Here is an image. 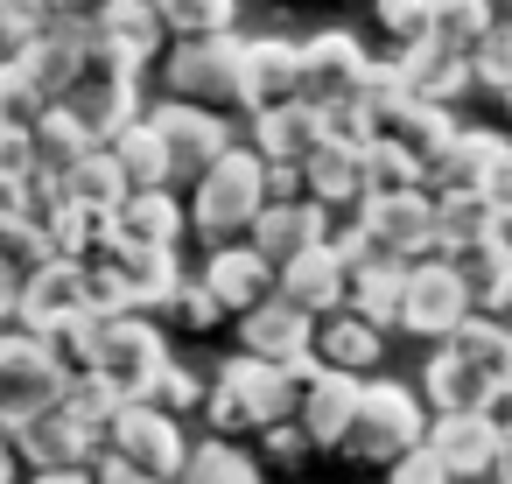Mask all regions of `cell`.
Here are the masks:
<instances>
[{
	"label": "cell",
	"instance_id": "6da1fadb",
	"mask_svg": "<svg viewBox=\"0 0 512 484\" xmlns=\"http://www.w3.org/2000/svg\"><path fill=\"white\" fill-rule=\"evenodd\" d=\"M113 414H120V400H113L106 386L71 379V393H64L57 407H43L36 421L8 428V442H15V456H22V470H92V463H99V442H106V428H113Z\"/></svg>",
	"mask_w": 512,
	"mask_h": 484
},
{
	"label": "cell",
	"instance_id": "7a4b0ae2",
	"mask_svg": "<svg viewBox=\"0 0 512 484\" xmlns=\"http://www.w3.org/2000/svg\"><path fill=\"white\" fill-rule=\"evenodd\" d=\"M295 386H288V372L281 365H267V358H225L218 365V379H211V393H204V414H211V428H218V442H232V435H253V428H274V421H295Z\"/></svg>",
	"mask_w": 512,
	"mask_h": 484
},
{
	"label": "cell",
	"instance_id": "3957f363",
	"mask_svg": "<svg viewBox=\"0 0 512 484\" xmlns=\"http://www.w3.org/2000/svg\"><path fill=\"white\" fill-rule=\"evenodd\" d=\"M260 211H267V162H260L253 148H232V155L190 190V225L211 239V253L253 239Z\"/></svg>",
	"mask_w": 512,
	"mask_h": 484
},
{
	"label": "cell",
	"instance_id": "277c9868",
	"mask_svg": "<svg viewBox=\"0 0 512 484\" xmlns=\"http://www.w3.org/2000/svg\"><path fill=\"white\" fill-rule=\"evenodd\" d=\"M428 442V414L421 400L400 386V379H365L358 386V414L344 428V449L365 456V463H400L407 449Z\"/></svg>",
	"mask_w": 512,
	"mask_h": 484
},
{
	"label": "cell",
	"instance_id": "5b68a950",
	"mask_svg": "<svg viewBox=\"0 0 512 484\" xmlns=\"http://www.w3.org/2000/svg\"><path fill=\"white\" fill-rule=\"evenodd\" d=\"M169 372V344H162V330L148 323V316H113L106 323V337H99V351H92V386H106L120 407H134V400H155V379Z\"/></svg>",
	"mask_w": 512,
	"mask_h": 484
},
{
	"label": "cell",
	"instance_id": "8992f818",
	"mask_svg": "<svg viewBox=\"0 0 512 484\" xmlns=\"http://www.w3.org/2000/svg\"><path fill=\"white\" fill-rule=\"evenodd\" d=\"M71 393V372L57 365V351L29 330H0V428H22L43 407H57Z\"/></svg>",
	"mask_w": 512,
	"mask_h": 484
},
{
	"label": "cell",
	"instance_id": "52a82bcc",
	"mask_svg": "<svg viewBox=\"0 0 512 484\" xmlns=\"http://www.w3.org/2000/svg\"><path fill=\"white\" fill-rule=\"evenodd\" d=\"M239 36H204V43H169L162 57V78H169V99L176 106H204V113H225L239 106Z\"/></svg>",
	"mask_w": 512,
	"mask_h": 484
},
{
	"label": "cell",
	"instance_id": "ba28073f",
	"mask_svg": "<svg viewBox=\"0 0 512 484\" xmlns=\"http://www.w3.org/2000/svg\"><path fill=\"white\" fill-rule=\"evenodd\" d=\"M470 316H477V288H470L442 253H428V260L407 267V288H400V330L442 344V337H456Z\"/></svg>",
	"mask_w": 512,
	"mask_h": 484
},
{
	"label": "cell",
	"instance_id": "9c48e42d",
	"mask_svg": "<svg viewBox=\"0 0 512 484\" xmlns=\"http://www.w3.org/2000/svg\"><path fill=\"white\" fill-rule=\"evenodd\" d=\"M106 456H120V463H134V470H148L155 484H176V477L190 470L183 421H176V414H162L155 400H134V407H120V414H113V428H106Z\"/></svg>",
	"mask_w": 512,
	"mask_h": 484
},
{
	"label": "cell",
	"instance_id": "30bf717a",
	"mask_svg": "<svg viewBox=\"0 0 512 484\" xmlns=\"http://www.w3.org/2000/svg\"><path fill=\"white\" fill-rule=\"evenodd\" d=\"M148 120H155V134H162V148H169V190H176V183L197 190V183L232 155L225 113H204V106H176V99H162Z\"/></svg>",
	"mask_w": 512,
	"mask_h": 484
},
{
	"label": "cell",
	"instance_id": "8fae6325",
	"mask_svg": "<svg viewBox=\"0 0 512 484\" xmlns=\"http://www.w3.org/2000/svg\"><path fill=\"white\" fill-rule=\"evenodd\" d=\"M358 232L372 246V260H428L435 253V197L428 190H400V197H365L358 204Z\"/></svg>",
	"mask_w": 512,
	"mask_h": 484
},
{
	"label": "cell",
	"instance_id": "7c38bea8",
	"mask_svg": "<svg viewBox=\"0 0 512 484\" xmlns=\"http://www.w3.org/2000/svg\"><path fill=\"white\" fill-rule=\"evenodd\" d=\"M92 309V274H85V260H50V267H36L29 274V288H22V302H15V330H29V337H64L78 316Z\"/></svg>",
	"mask_w": 512,
	"mask_h": 484
},
{
	"label": "cell",
	"instance_id": "4fadbf2b",
	"mask_svg": "<svg viewBox=\"0 0 512 484\" xmlns=\"http://www.w3.org/2000/svg\"><path fill=\"white\" fill-rule=\"evenodd\" d=\"M365 43L351 29H323L316 43H302V106L330 113V106H351L358 85H365Z\"/></svg>",
	"mask_w": 512,
	"mask_h": 484
},
{
	"label": "cell",
	"instance_id": "5bb4252c",
	"mask_svg": "<svg viewBox=\"0 0 512 484\" xmlns=\"http://www.w3.org/2000/svg\"><path fill=\"white\" fill-rule=\"evenodd\" d=\"M302 99V50L281 43V36H253L239 50V106L260 120V113H281Z\"/></svg>",
	"mask_w": 512,
	"mask_h": 484
},
{
	"label": "cell",
	"instance_id": "9a60e30c",
	"mask_svg": "<svg viewBox=\"0 0 512 484\" xmlns=\"http://www.w3.org/2000/svg\"><path fill=\"white\" fill-rule=\"evenodd\" d=\"M428 400H435V414H498L505 407L491 365H477L456 337L435 344V358H428Z\"/></svg>",
	"mask_w": 512,
	"mask_h": 484
},
{
	"label": "cell",
	"instance_id": "2e32d148",
	"mask_svg": "<svg viewBox=\"0 0 512 484\" xmlns=\"http://www.w3.org/2000/svg\"><path fill=\"white\" fill-rule=\"evenodd\" d=\"M183 232H190V204H176V190H127L120 211L106 218V246H162V253H176Z\"/></svg>",
	"mask_w": 512,
	"mask_h": 484
},
{
	"label": "cell",
	"instance_id": "e0dca14e",
	"mask_svg": "<svg viewBox=\"0 0 512 484\" xmlns=\"http://www.w3.org/2000/svg\"><path fill=\"white\" fill-rule=\"evenodd\" d=\"M428 449L449 477H484L505 463V442H498V414H435L428 421Z\"/></svg>",
	"mask_w": 512,
	"mask_h": 484
},
{
	"label": "cell",
	"instance_id": "ac0fdd59",
	"mask_svg": "<svg viewBox=\"0 0 512 484\" xmlns=\"http://www.w3.org/2000/svg\"><path fill=\"white\" fill-rule=\"evenodd\" d=\"M246 246H253L260 260H274V267H288V260H302V253L330 246V211H323V204H309V197H295V204H267Z\"/></svg>",
	"mask_w": 512,
	"mask_h": 484
},
{
	"label": "cell",
	"instance_id": "d6986e66",
	"mask_svg": "<svg viewBox=\"0 0 512 484\" xmlns=\"http://www.w3.org/2000/svg\"><path fill=\"white\" fill-rule=\"evenodd\" d=\"M239 351H246V358H267V365H288V358L316 351V316H302V309H288L281 295H267L260 309L239 316Z\"/></svg>",
	"mask_w": 512,
	"mask_h": 484
},
{
	"label": "cell",
	"instance_id": "ffe728a7",
	"mask_svg": "<svg viewBox=\"0 0 512 484\" xmlns=\"http://www.w3.org/2000/svg\"><path fill=\"white\" fill-rule=\"evenodd\" d=\"M358 386H365V379L323 365V372L302 386V400H295V428H302L316 449H344V428H351V414H358Z\"/></svg>",
	"mask_w": 512,
	"mask_h": 484
},
{
	"label": "cell",
	"instance_id": "44dd1931",
	"mask_svg": "<svg viewBox=\"0 0 512 484\" xmlns=\"http://www.w3.org/2000/svg\"><path fill=\"white\" fill-rule=\"evenodd\" d=\"M316 148H323V113L302 106V99L281 106V113H260V120H253V155H260L267 169H309Z\"/></svg>",
	"mask_w": 512,
	"mask_h": 484
},
{
	"label": "cell",
	"instance_id": "7402d4cb",
	"mask_svg": "<svg viewBox=\"0 0 512 484\" xmlns=\"http://www.w3.org/2000/svg\"><path fill=\"white\" fill-rule=\"evenodd\" d=\"M274 295L288 309H302V316H337L344 309V260L330 246H316V253L288 260V267H274Z\"/></svg>",
	"mask_w": 512,
	"mask_h": 484
},
{
	"label": "cell",
	"instance_id": "603a6c76",
	"mask_svg": "<svg viewBox=\"0 0 512 484\" xmlns=\"http://www.w3.org/2000/svg\"><path fill=\"white\" fill-rule=\"evenodd\" d=\"M505 155V134L491 127H456V141L442 148V162L428 169V197H463V190H484V176L498 169Z\"/></svg>",
	"mask_w": 512,
	"mask_h": 484
},
{
	"label": "cell",
	"instance_id": "cb8c5ba5",
	"mask_svg": "<svg viewBox=\"0 0 512 484\" xmlns=\"http://www.w3.org/2000/svg\"><path fill=\"white\" fill-rule=\"evenodd\" d=\"M204 288L218 295V309H225V316H232V309L246 316V309H260V302L274 295V260H260L246 239H239V246H218V253H211V267H204Z\"/></svg>",
	"mask_w": 512,
	"mask_h": 484
},
{
	"label": "cell",
	"instance_id": "d4e9b609",
	"mask_svg": "<svg viewBox=\"0 0 512 484\" xmlns=\"http://www.w3.org/2000/svg\"><path fill=\"white\" fill-rule=\"evenodd\" d=\"M400 64V78H407V92H414V106H449V99H463L470 92V57H456L449 43H414V50H400L393 57Z\"/></svg>",
	"mask_w": 512,
	"mask_h": 484
},
{
	"label": "cell",
	"instance_id": "484cf974",
	"mask_svg": "<svg viewBox=\"0 0 512 484\" xmlns=\"http://www.w3.org/2000/svg\"><path fill=\"white\" fill-rule=\"evenodd\" d=\"M498 232H505V211H498L484 190L435 197V253H442V260H456V253H470V246H484V239H498Z\"/></svg>",
	"mask_w": 512,
	"mask_h": 484
},
{
	"label": "cell",
	"instance_id": "4316f807",
	"mask_svg": "<svg viewBox=\"0 0 512 484\" xmlns=\"http://www.w3.org/2000/svg\"><path fill=\"white\" fill-rule=\"evenodd\" d=\"M400 288H407V267H400V260H365V267L344 274V309L365 316V323L386 337V330L400 323Z\"/></svg>",
	"mask_w": 512,
	"mask_h": 484
},
{
	"label": "cell",
	"instance_id": "83f0119b",
	"mask_svg": "<svg viewBox=\"0 0 512 484\" xmlns=\"http://www.w3.org/2000/svg\"><path fill=\"white\" fill-rule=\"evenodd\" d=\"M99 43L120 57V64H148V57H162L169 50V29H162V8H155V0H120V8L99 22Z\"/></svg>",
	"mask_w": 512,
	"mask_h": 484
},
{
	"label": "cell",
	"instance_id": "f1b7e54d",
	"mask_svg": "<svg viewBox=\"0 0 512 484\" xmlns=\"http://www.w3.org/2000/svg\"><path fill=\"white\" fill-rule=\"evenodd\" d=\"M29 148H36V169H43V176H71V169H78L92 148H106V141H99L71 106H50V113L29 127Z\"/></svg>",
	"mask_w": 512,
	"mask_h": 484
},
{
	"label": "cell",
	"instance_id": "f546056e",
	"mask_svg": "<svg viewBox=\"0 0 512 484\" xmlns=\"http://www.w3.org/2000/svg\"><path fill=\"white\" fill-rule=\"evenodd\" d=\"M379 330L365 323V316H351V309H337V316H323L316 323V358L330 365V372H351V379H365L372 365H379Z\"/></svg>",
	"mask_w": 512,
	"mask_h": 484
},
{
	"label": "cell",
	"instance_id": "4dcf8cb0",
	"mask_svg": "<svg viewBox=\"0 0 512 484\" xmlns=\"http://www.w3.org/2000/svg\"><path fill=\"white\" fill-rule=\"evenodd\" d=\"M302 190H309V204H323V211H344V204H365V155L358 148H316V162L302 169Z\"/></svg>",
	"mask_w": 512,
	"mask_h": 484
},
{
	"label": "cell",
	"instance_id": "1f68e13d",
	"mask_svg": "<svg viewBox=\"0 0 512 484\" xmlns=\"http://www.w3.org/2000/svg\"><path fill=\"white\" fill-rule=\"evenodd\" d=\"M106 148H113V162H120L127 190H169V148H162V134H155V120H148V113H141L134 127H120Z\"/></svg>",
	"mask_w": 512,
	"mask_h": 484
},
{
	"label": "cell",
	"instance_id": "d6a6232c",
	"mask_svg": "<svg viewBox=\"0 0 512 484\" xmlns=\"http://www.w3.org/2000/svg\"><path fill=\"white\" fill-rule=\"evenodd\" d=\"M64 197H71V204H85L92 218H113V211H120V197H127V176H120L113 148H92V155L64 176Z\"/></svg>",
	"mask_w": 512,
	"mask_h": 484
},
{
	"label": "cell",
	"instance_id": "836d02e7",
	"mask_svg": "<svg viewBox=\"0 0 512 484\" xmlns=\"http://www.w3.org/2000/svg\"><path fill=\"white\" fill-rule=\"evenodd\" d=\"M386 141H400L421 169H435V162H442V148L456 141V120H449V106H407V113L386 127Z\"/></svg>",
	"mask_w": 512,
	"mask_h": 484
},
{
	"label": "cell",
	"instance_id": "e575fe53",
	"mask_svg": "<svg viewBox=\"0 0 512 484\" xmlns=\"http://www.w3.org/2000/svg\"><path fill=\"white\" fill-rule=\"evenodd\" d=\"M169 43H204V36H232L239 0H155Z\"/></svg>",
	"mask_w": 512,
	"mask_h": 484
},
{
	"label": "cell",
	"instance_id": "d590c367",
	"mask_svg": "<svg viewBox=\"0 0 512 484\" xmlns=\"http://www.w3.org/2000/svg\"><path fill=\"white\" fill-rule=\"evenodd\" d=\"M400 190H428V169L400 148V141H372L365 148V197H400Z\"/></svg>",
	"mask_w": 512,
	"mask_h": 484
},
{
	"label": "cell",
	"instance_id": "8d00e7d4",
	"mask_svg": "<svg viewBox=\"0 0 512 484\" xmlns=\"http://www.w3.org/2000/svg\"><path fill=\"white\" fill-rule=\"evenodd\" d=\"M358 106H365V120L386 134L407 106H414V92H407V78H400V64H365V85H358Z\"/></svg>",
	"mask_w": 512,
	"mask_h": 484
},
{
	"label": "cell",
	"instance_id": "74e56055",
	"mask_svg": "<svg viewBox=\"0 0 512 484\" xmlns=\"http://www.w3.org/2000/svg\"><path fill=\"white\" fill-rule=\"evenodd\" d=\"M428 15H435V43H449L456 57H470L484 43V29H491L484 0H428Z\"/></svg>",
	"mask_w": 512,
	"mask_h": 484
},
{
	"label": "cell",
	"instance_id": "f35d334b",
	"mask_svg": "<svg viewBox=\"0 0 512 484\" xmlns=\"http://www.w3.org/2000/svg\"><path fill=\"white\" fill-rule=\"evenodd\" d=\"M183 484H260V463L232 442H204V449H190Z\"/></svg>",
	"mask_w": 512,
	"mask_h": 484
},
{
	"label": "cell",
	"instance_id": "ab89813d",
	"mask_svg": "<svg viewBox=\"0 0 512 484\" xmlns=\"http://www.w3.org/2000/svg\"><path fill=\"white\" fill-rule=\"evenodd\" d=\"M43 113H50V106H43V92H36V85H29V71L8 57V64H0V134H29Z\"/></svg>",
	"mask_w": 512,
	"mask_h": 484
},
{
	"label": "cell",
	"instance_id": "60d3db41",
	"mask_svg": "<svg viewBox=\"0 0 512 484\" xmlns=\"http://www.w3.org/2000/svg\"><path fill=\"white\" fill-rule=\"evenodd\" d=\"M379 29L393 36V50H414V43H428L435 36V15H428V0H379Z\"/></svg>",
	"mask_w": 512,
	"mask_h": 484
},
{
	"label": "cell",
	"instance_id": "b9f144b4",
	"mask_svg": "<svg viewBox=\"0 0 512 484\" xmlns=\"http://www.w3.org/2000/svg\"><path fill=\"white\" fill-rule=\"evenodd\" d=\"M470 78L491 85V92L512 85V22H491V29H484V43L470 50Z\"/></svg>",
	"mask_w": 512,
	"mask_h": 484
},
{
	"label": "cell",
	"instance_id": "7bdbcfd3",
	"mask_svg": "<svg viewBox=\"0 0 512 484\" xmlns=\"http://www.w3.org/2000/svg\"><path fill=\"white\" fill-rule=\"evenodd\" d=\"M50 22H57V15H50V0H0V43H8V57L29 50Z\"/></svg>",
	"mask_w": 512,
	"mask_h": 484
},
{
	"label": "cell",
	"instance_id": "ee69618b",
	"mask_svg": "<svg viewBox=\"0 0 512 484\" xmlns=\"http://www.w3.org/2000/svg\"><path fill=\"white\" fill-rule=\"evenodd\" d=\"M169 302H176V323H183V330H218V316H225V309H218V295H211L204 281H183Z\"/></svg>",
	"mask_w": 512,
	"mask_h": 484
},
{
	"label": "cell",
	"instance_id": "f6af8a7d",
	"mask_svg": "<svg viewBox=\"0 0 512 484\" xmlns=\"http://www.w3.org/2000/svg\"><path fill=\"white\" fill-rule=\"evenodd\" d=\"M204 393H211V386H197L183 365H169V372L155 379V407H162V414H183V407H197Z\"/></svg>",
	"mask_w": 512,
	"mask_h": 484
},
{
	"label": "cell",
	"instance_id": "bcb514c9",
	"mask_svg": "<svg viewBox=\"0 0 512 484\" xmlns=\"http://www.w3.org/2000/svg\"><path fill=\"white\" fill-rule=\"evenodd\" d=\"M386 470H393V484H456V477L435 463V449H428V442H421V449H407V456H400V463H386Z\"/></svg>",
	"mask_w": 512,
	"mask_h": 484
},
{
	"label": "cell",
	"instance_id": "7dc6e473",
	"mask_svg": "<svg viewBox=\"0 0 512 484\" xmlns=\"http://www.w3.org/2000/svg\"><path fill=\"white\" fill-rule=\"evenodd\" d=\"M29 169H36V148H29V134H0V190H15Z\"/></svg>",
	"mask_w": 512,
	"mask_h": 484
},
{
	"label": "cell",
	"instance_id": "c3c4849f",
	"mask_svg": "<svg viewBox=\"0 0 512 484\" xmlns=\"http://www.w3.org/2000/svg\"><path fill=\"white\" fill-rule=\"evenodd\" d=\"M113 8H120V0H50V15H57V22H71V29H99Z\"/></svg>",
	"mask_w": 512,
	"mask_h": 484
},
{
	"label": "cell",
	"instance_id": "681fc988",
	"mask_svg": "<svg viewBox=\"0 0 512 484\" xmlns=\"http://www.w3.org/2000/svg\"><path fill=\"white\" fill-rule=\"evenodd\" d=\"M477 316H484V323H498V330H512V274H498V281L477 295Z\"/></svg>",
	"mask_w": 512,
	"mask_h": 484
},
{
	"label": "cell",
	"instance_id": "f907efd6",
	"mask_svg": "<svg viewBox=\"0 0 512 484\" xmlns=\"http://www.w3.org/2000/svg\"><path fill=\"white\" fill-rule=\"evenodd\" d=\"M92 484H155V477L134 470V463H120V456H99V463H92Z\"/></svg>",
	"mask_w": 512,
	"mask_h": 484
},
{
	"label": "cell",
	"instance_id": "816d5d0a",
	"mask_svg": "<svg viewBox=\"0 0 512 484\" xmlns=\"http://www.w3.org/2000/svg\"><path fill=\"white\" fill-rule=\"evenodd\" d=\"M22 288H29V274L0 253V316H15V302H22Z\"/></svg>",
	"mask_w": 512,
	"mask_h": 484
},
{
	"label": "cell",
	"instance_id": "f5cc1de1",
	"mask_svg": "<svg viewBox=\"0 0 512 484\" xmlns=\"http://www.w3.org/2000/svg\"><path fill=\"white\" fill-rule=\"evenodd\" d=\"M267 442H274V456H302V449H309V435H302L295 421H288V428L274 421V428H267Z\"/></svg>",
	"mask_w": 512,
	"mask_h": 484
},
{
	"label": "cell",
	"instance_id": "db71d44e",
	"mask_svg": "<svg viewBox=\"0 0 512 484\" xmlns=\"http://www.w3.org/2000/svg\"><path fill=\"white\" fill-rule=\"evenodd\" d=\"M0 484H22V456H15L8 435H0Z\"/></svg>",
	"mask_w": 512,
	"mask_h": 484
},
{
	"label": "cell",
	"instance_id": "11a10c76",
	"mask_svg": "<svg viewBox=\"0 0 512 484\" xmlns=\"http://www.w3.org/2000/svg\"><path fill=\"white\" fill-rule=\"evenodd\" d=\"M29 484H92V470H36Z\"/></svg>",
	"mask_w": 512,
	"mask_h": 484
},
{
	"label": "cell",
	"instance_id": "9f6ffc18",
	"mask_svg": "<svg viewBox=\"0 0 512 484\" xmlns=\"http://www.w3.org/2000/svg\"><path fill=\"white\" fill-rule=\"evenodd\" d=\"M498 442H505V463H512V400L498 407ZM505 463H498V470H505Z\"/></svg>",
	"mask_w": 512,
	"mask_h": 484
},
{
	"label": "cell",
	"instance_id": "6f0895ef",
	"mask_svg": "<svg viewBox=\"0 0 512 484\" xmlns=\"http://www.w3.org/2000/svg\"><path fill=\"white\" fill-rule=\"evenodd\" d=\"M484 15L491 22H512V0H484Z\"/></svg>",
	"mask_w": 512,
	"mask_h": 484
},
{
	"label": "cell",
	"instance_id": "680465c9",
	"mask_svg": "<svg viewBox=\"0 0 512 484\" xmlns=\"http://www.w3.org/2000/svg\"><path fill=\"white\" fill-rule=\"evenodd\" d=\"M8 218H15V211H8V197H0V232H8Z\"/></svg>",
	"mask_w": 512,
	"mask_h": 484
},
{
	"label": "cell",
	"instance_id": "91938a15",
	"mask_svg": "<svg viewBox=\"0 0 512 484\" xmlns=\"http://www.w3.org/2000/svg\"><path fill=\"white\" fill-rule=\"evenodd\" d=\"M498 99H505V113H512V85H505V92H498Z\"/></svg>",
	"mask_w": 512,
	"mask_h": 484
},
{
	"label": "cell",
	"instance_id": "94428289",
	"mask_svg": "<svg viewBox=\"0 0 512 484\" xmlns=\"http://www.w3.org/2000/svg\"><path fill=\"white\" fill-rule=\"evenodd\" d=\"M498 484H512V463H505V470H498Z\"/></svg>",
	"mask_w": 512,
	"mask_h": 484
},
{
	"label": "cell",
	"instance_id": "6125c7cd",
	"mask_svg": "<svg viewBox=\"0 0 512 484\" xmlns=\"http://www.w3.org/2000/svg\"><path fill=\"white\" fill-rule=\"evenodd\" d=\"M0 435H8V428H0Z\"/></svg>",
	"mask_w": 512,
	"mask_h": 484
},
{
	"label": "cell",
	"instance_id": "be15d7a7",
	"mask_svg": "<svg viewBox=\"0 0 512 484\" xmlns=\"http://www.w3.org/2000/svg\"><path fill=\"white\" fill-rule=\"evenodd\" d=\"M505 232H512V225H505Z\"/></svg>",
	"mask_w": 512,
	"mask_h": 484
}]
</instances>
